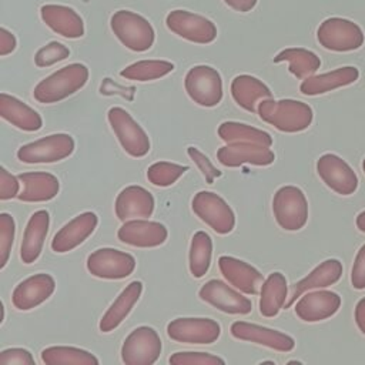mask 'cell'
Instances as JSON below:
<instances>
[{"label": "cell", "instance_id": "6da1fadb", "mask_svg": "<svg viewBox=\"0 0 365 365\" xmlns=\"http://www.w3.org/2000/svg\"><path fill=\"white\" fill-rule=\"evenodd\" d=\"M258 115L262 121L282 133H299L307 130L312 120L314 111L304 101L282 98H267L258 104Z\"/></svg>", "mask_w": 365, "mask_h": 365}, {"label": "cell", "instance_id": "7a4b0ae2", "mask_svg": "<svg viewBox=\"0 0 365 365\" xmlns=\"http://www.w3.org/2000/svg\"><path fill=\"white\" fill-rule=\"evenodd\" d=\"M88 68L83 63H71L43 78L33 90V97L41 104L58 103L81 90L88 81Z\"/></svg>", "mask_w": 365, "mask_h": 365}, {"label": "cell", "instance_id": "3957f363", "mask_svg": "<svg viewBox=\"0 0 365 365\" xmlns=\"http://www.w3.org/2000/svg\"><path fill=\"white\" fill-rule=\"evenodd\" d=\"M110 26L115 37L128 50L141 53L151 48L155 33L151 23L131 10H118L110 19Z\"/></svg>", "mask_w": 365, "mask_h": 365}, {"label": "cell", "instance_id": "277c9868", "mask_svg": "<svg viewBox=\"0 0 365 365\" xmlns=\"http://www.w3.org/2000/svg\"><path fill=\"white\" fill-rule=\"evenodd\" d=\"M272 212L277 224L285 231H298L308 221V201L297 185L279 187L272 197Z\"/></svg>", "mask_w": 365, "mask_h": 365}, {"label": "cell", "instance_id": "5b68a950", "mask_svg": "<svg viewBox=\"0 0 365 365\" xmlns=\"http://www.w3.org/2000/svg\"><path fill=\"white\" fill-rule=\"evenodd\" d=\"M74 138L67 133H56L21 145L17 158L26 164H51L70 157L74 151Z\"/></svg>", "mask_w": 365, "mask_h": 365}, {"label": "cell", "instance_id": "8992f818", "mask_svg": "<svg viewBox=\"0 0 365 365\" xmlns=\"http://www.w3.org/2000/svg\"><path fill=\"white\" fill-rule=\"evenodd\" d=\"M317 38L324 48L338 53L358 50L365 41L362 29L342 17L325 19L317 30Z\"/></svg>", "mask_w": 365, "mask_h": 365}, {"label": "cell", "instance_id": "52a82bcc", "mask_svg": "<svg viewBox=\"0 0 365 365\" xmlns=\"http://www.w3.org/2000/svg\"><path fill=\"white\" fill-rule=\"evenodd\" d=\"M107 120L120 145L128 155L140 158L148 154L151 147L150 138L127 110L111 107L107 113Z\"/></svg>", "mask_w": 365, "mask_h": 365}, {"label": "cell", "instance_id": "ba28073f", "mask_svg": "<svg viewBox=\"0 0 365 365\" xmlns=\"http://www.w3.org/2000/svg\"><path fill=\"white\" fill-rule=\"evenodd\" d=\"M184 88L188 97L201 107H215L222 100V78L211 66L191 67L185 74Z\"/></svg>", "mask_w": 365, "mask_h": 365}, {"label": "cell", "instance_id": "9c48e42d", "mask_svg": "<svg viewBox=\"0 0 365 365\" xmlns=\"http://www.w3.org/2000/svg\"><path fill=\"white\" fill-rule=\"evenodd\" d=\"M194 214L220 235L230 234L235 227V214L228 202L212 191H198L191 201Z\"/></svg>", "mask_w": 365, "mask_h": 365}, {"label": "cell", "instance_id": "30bf717a", "mask_svg": "<svg viewBox=\"0 0 365 365\" xmlns=\"http://www.w3.org/2000/svg\"><path fill=\"white\" fill-rule=\"evenodd\" d=\"M163 349L158 332L148 325L133 329L121 345V361L125 365H151L157 362Z\"/></svg>", "mask_w": 365, "mask_h": 365}, {"label": "cell", "instance_id": "8fae6325", "mask_svg": "<svg viewBox=\"0 0 365 365\" xmlns=\"http://www.w3.org/2000/svg\"><path fill=\"white\" fill-rule=\"evenodd\" d=\"M87 271L101 279H123L135 269V258L117 248H98L93 251L86 261Z\"/></svg>", "mask_w": 365, "mask_h": 365}, {"label": "cell", "instance_id": "7c38bea8", "mask_svg": "<svg viewBox=\"0 0 365 365\" xmlns=\"http://www.w3.org/2000/svg\"><path fill=\"white\" fill-rule=\"evenodd\" d=\"M167 335L175 342L208 345L221 335V325L212 318L185 317L167 324Z\"/></svg>", "mask_w": 365, "mask_h": 365}, {"label": "cell", "instance_id": "4fadbf2b", "mask_svg": "<svg viewBox=\"0 0 365 365\" xmlns=\"http://www.w3.org/2000/svg\"><path fill=\"white\" fill-rule=\"evenodd\" d=\"M165 24L178 37L191 43L208 44L217 38L215 24L200 14L188 10H173L165 17Z\"/></svg>", "mask_w": 365, "mask_h": 365}, {"label": "cell", "instance_id": "5bb4252c", "mask_svg": "<svg viewBox=\"0 0 365 365\" xmlns=\"http://www.w3.org/2000/svg\"><path fill=\"white\" fill-rule=\"evenodd\" d=\"M240 292L221 279H210L200 288L198 297L221 312L247 315L252 311V302Z\"/></svg>", "mask_w": 365, "mask_h": 365}, {"label": "cell", "instance_id": "9a60e30c", "mask_svg": "<svg viewBox=\"0 0 365 365\" xmlns=\"http://www.w3.org/2000/svg\"><path fill=\"white\" fill-rule=\"evenodd\" d=\"M317 173L324 184L339 195H351L358 188L355 171L336 154H322L317 161Z\"/></svg>", "mask_w": 365, "mask_h": 365}, {"label": "cell", "instance_id": "2e32d148", "mask_svg": "<svg viewBox=\"0 0 365 365\" xmlns=\"http://www.w3.org/2000/svg\"><path fill=\"white\" fill-rule=\"evenodd\" d=\"M117 237L123 244L137 248H154L167 241V227L158 221L137 218L124 221L117 231Z\"/></svg>", "mask_w": 365, "mask_h": 365}, {"label": "cell", "instance_id": "e0dca14e", "mask_svg": "<svg viewBox=\"0 0 365 365\" xmlns=\"http://www.w3.org/2000/svg\"><path fill=\"white\" fill-rule=\"evenodd\" d=\"M217 160L224 167H240L251 164L257 167L271 165L275 161V154L269 147L255 143H227L217 151Z\"/></svg>", "mask_w": 365, "mask_h": 365}, {"label": "cell", "instance_id": "ac0fdd59", "mask_svg": "<svg viewBox=\"0 0 365 365\" xmlns=\"http://www.w3.org/2000/svg\"><path fill=\"white\" fill-rule=\"evenodd\" d=\"M56 289V279L46 272L30 275L20 281L11 294V302L19 311H30L47 301Z\"/></svg>", "mask_w": 365, "mask_h": 365}, {"label": "cell", "instance_id": "d6986e66", "mask_svg": "<svg viewBox=\"0 0 365 365\" xmlns=\"http://www.w3.org/2000/svg\"><path fill=\"white\" fill-rule=\"evenodd\" d=\"M97 224L98 215L93 211H86L76 215L54 234L51 240V250L57 254L73 251L94 232Z\"/></svg>", "mask_w": 365, "mask_h": 365}, {"label": "cell", "instance_id": "ffe728a7", "mask_svg": "<svg viewBox=\"0 0 365 365\" xmlns=\"http://www.w3.org/2000/svg\"><path fill=\"white\" fill-rule=\"evenodd\" d=\"M230 332L237 339L254 342L279 352H289L295 346L294 338L289 336L288 334L245 321L232 322Z\"/></svg>", "mask_w": 365, "mask_h": 365}, {"label": "cell", "instance_id": "44dd1931", "mask_svg": "<svg viewBox=\"0 0 365 365\" xmlns=\"http://www.w3.org/2000/svg\"><path fill=\"white\" fill-rule=\"evenodd\" d=\"M218 268L228 284L247 295L259 294L265 281L255 267L231 255H221L218 258Z\"/></svg>", "mask_w": 365, "mask_h": 365}, {"label": "cell", "instance_id": "7402d4cb", "mask_svg": "<svg viewBox=\"0 0 365 365\" xmlns=\"http://www.w3.org/2000/svg\"><path fill=\"white\" fill-rule=\"evenodd\" d=\"M341 297L328 289L305 292L295 304V314L304 322L324 321L338 312Z\"/></svg>", "mask_w": 365, "mask_h": 365}, {"label": "cell", "instance_id": "603a6c76", "mask_svg": "<svg viewBox=\"0 0 365 365\" xmlns=\"http://www.w3.org/2000/svg\"><path fill=\"white\" fill-rule=\"evenodd\" d=\"M154 197L141 185H128L123 188L115 198L114 211L120 221L148 218L154 212Z\"/></svg>", "mask_w": 365, "mask_h": 365}, {"label": "cell", "instance_id": "cb8c5ba5", "mask_svg": "<svg viewBox=\"0 0 365 365\" xmlns=\"http://www.w3.org/2000/svg\"><path fill=\"white\" fill-rule=\"evenodd\" d=\"M40 16L47 27L66 38H80L84 36L83 19L68 6L44 4L40 9Z\"/></svg>", "mask_w": 365, "mask_h": 365}, {"label": "cell", "instance_id": "d4e9b609", "mask_svg": "<svg viewBox=\"0 0 365 365\" xmlns=\"http://www.w3.org/2000/svg\"><path fill=\"white\" fill-rule=\"evenodd\" d=\"M342 271H344V268H342V264L339 259L329 258V259L322 261L307 277H304L301 281H298L294 285L291 295L284 307L289 308L297 301V298H299L302 294H305L311 289H321V288H327V287L335 284L341 278Z\"/></svg>", "mask_w": 365, "mask_h": 365}, {"label": "cell", "instance_id": "484cf974", "mask_svg": "<svg viewBox=\"0 0 365 365\" xmlns=\"http://www.w3.org/2000/svg\"><path fill=\"white\" fill-rule=\"evenodd\" d=\"M21 191L17 198L23 202H44L53 200L60 191V181L56 175L44 171H30L17 175Z\"/></svg>", "mask_w": 365, "mask_h": 365}, {"label": "cell", "instance_id": "4316f807", "mask_svg": "<svg viewBox=\"0 0 365 365\" xmlns=\"http://www.w3.org/2000/svg\"><path fill=\"white\" fill-rule=\"evenodd\" d=\"M48 227L50 214L47 210H38L29 218L20 245V258L24 264H33L40 257Z\"/></svg>", "mask_w": 365, "mask_h": 365}, {"label": "cell", "instance_id": "83f0119b", "mask_svg": "<svg viewBox=\"0 0 365 365\" xmlns=\"http://www.w3.org/2000/svg\"><path fill=\"white\" fill-rule=\"evenodd\" d=\"M143 294V282L131 281L125 288L118 294L113 304L107 308L104 315L98 322V329L104 334L114 331L131 312L134 305L138 302Z\"/></svg>", "mask_w": 365, "mask_h": 365}, {"label": "cell", "instance_id": "f1b7e54d", "mask_svg": "<svg viewBox=\"0 0 365 365\" xmlns=\"http://www.w3.org/2000/svg\"><path fill=\"white\" fill-rule=\"evenodd\" d=\"M0 115L3 120L23 131L33 133L43 127V118L34 108L7 93L0 94Z\"/></svg>", "mask_w": 365, "mask_h": 365}, {"label": "cell", "instance_id": "f546056e", "mask_svg": "<svg viewBox=\"0 0 365 365\" xmlns=\"http://www.w3.org/2000/svg\"><path fill=\"white\" fill-rule=\"evenodd\" d=\"M358 77H359V70L356 67L345 66L324 74L309 76L304 78V81L299 86V91L305 96H318L339 87L349 86L355 83Z\"/></svg>", "mask_w": 365, "mask_h": 365}, {"label": "cell", "instance_id": "4dcf8cb0", "mask_svg": "<svg viewBox=\"0 0 365 365\" xmlns=\"http://www.w3.org/2000/svg\"><path fill=\"white\" fill-rule=\"evenodd\" d=\"M231 96L234 101L250 113L258 111L262 100L272 98V93L267 84L250 74H240L231 81Z\"/></svg>", "mask_w": 365, "mask_h": 365}, {"label": "cell", "instance_id": "1f68e13d", "mask_svg": "<svg viewBox=\"0 0 365 365\" xmlns=\"http://www.w3.org/2000/svg\"><path fill=\"white\" fill-rule=\"evenodd\" d=\"M288 298V285L287 278L282 272H271L259 291V312L261 315L271 318L278 315L279 309L285 305Z\"/></svg>", "mask_w": 365, "mask_h": 365}, {"label": "cell", "instance_id": "d6a6232c", "mask_svg": "<svg viewBox=\"0 0 365 365\" xmlns=\"http://www.w3.org/2000/svg\"><path fill=\"white\" fill-rule=\"evenodd\" d=\"M281 61H288V71L297 78L302 80L309 76H314L317 70L321 67L319 57L314 51L302 47H289L281 50L274 57V63Z\"/></svg>", "mask_w": 365, "mask_h": 365}, {"label": "cell", "instance_id": "836d02e7", "mask_svg": "<svg viewBox=\"0 0 365 365\" xmlns=\"http://www.w3.org/2000/svg\"><path fill=\"white\" fill-rule=\"evenodd\" d=\"M41 362L46 365H98V358L77 346H66V345H54L47 346L40 354Z\"/></svg>", "mask_w": 365, "mask_h": 365}, {"label": "cell", "instance_id": "e575fe53", "mask_svg": "<svg viewBox=\"0 0 365 365\" xmlns=\"http://www.w3.org/2000/svg\"><path fill=\"white\" fill-rule=\"evenodd\" d=\"M218 137L225 143H255L265 147L272 145V137L269 133L262 131L259 128L251 127L238 121H224L218 125Z\"/></svg>", "mask_w": 365, "mask_h": 365}, {"label": "cell", "instance_id": "d590c367", "mask_svg": "<svg viewBox=\"0 0 365 365\" xmlns=\"http://www.w3.org/2000/svg\"><path fill=\"white\" fill-rule=\"evenodd\" d=\"M212 240L205 231H197L190 242L188 268L194 278H202L211 265Z\"/></svg>", "mask_w": 365, "mask_h": 365}, {"label": "cell", "instance_id": "8d00e7d4", "mask_svg": "<svg viewBox=\"0 0 365 365\" xmlns=\"http://www.w3.org/2000/svg\"><path fill=\"white\" fill-rule=\"evenodd\" d=\"M174 70V64L167 60H140L120 71V76L125 80L134 81H151L170 74Z\"/></svg>", "mask_w": 365, "mask_h": 365}, {"label": "cell", "instance_id": "74e56055", "mask_svg": "<svg viewBox=\"0 0 365 365\" xmlns=\"http://www.w3.org/2000/svg\"><path fill=\"white\" fill-rule=\"evenodd\" d=\"M188 171L187 165L170 161H157L147 168V180L155 187H170Z\"/></svg>", "mask_w": 365, "mask_h": 365}, {"label": "cell", "instance_id": "f35d334b", "mask_svg": "<svg viewBox=\"0 0 365 365\" xmlns=\"http://www.w3.org/2000/svg\"><path fill=\"white\" fill-rule=\"evenodd\" d=\"M16 234V221L11 214H0V268H4L11 252Z\"/></svg>", "mask_w": 365, "mask_h": 365}, {"label": "cell", "instance_id": "ab89813d", "mask_svg": "<svg viewBox=\"0 0 365 365\" xmlns=\"http://www.w3.org/2000/svg\"><path fill=\"white\" fill-rule=\"evenodd\" d=\"M70 56V48L60 41H50L40 47L34 56V64L40 68L50 67Z\"/></svg>", "mask_w": 365, "mask_h": 365}, {"label": "cell", "instance_id": "60d3db41", "mask_svg": "<svg viewBox=\"0 0 365 365\" xmlns=\"http://www.w3.org/2000/svg\"><path fill=\"white\" fill-rule=\"evenodd\" d=\"M173 365H224L225 361L214 354L210 352H194V351H184L175 352L168 359Z\"/></svg>", "mask_w": 365, "mask_h": 365}, {"label": "cell", "instance_id": "b9f144b4", "mask_svg": "<svg viewBox=\"0 0 365 365\" xmlns=\"http://www.w3.org/2000/svg\"><path fill=\"white\" fill-rule=\"evenodd\" d=\"M187 154H188V157L197 164L198 170L201 171V174L204 175V178H205V181H207L208 184H212L215 178L221 177L222 173H221L220 170H217V168L214 167V164L211 163V160H210L202 151H200L197 147L190 145V147L187 148Z\"/></svg>", "mask_w": 365, "mask_h": 365}, {"label": "cell", "instance_id": "7bdbcfd3", "mask_svg": "<svg viewBox=\"0 0 365 365\" xmlns=\"http://www.w3.org/2000/svg\"><path fill=\"white\" fill-rule=\"evenodd\" d=\"M34 356L26 348H7L0 352V365H34Z\"/></svg>", "mask_w": 365, "mask_h": 365}, {"label": "cell", "instance_id": "ee69618b", "mask_svg": "<svg viewBox=\"0 0 365 365\" xmlns=\"http://www.w3.org/2000/svg\"><path fill=\"white\" fill-rule=\"evenodd\" d=\"M20 180L19 177L9 173L4 167L0 168V200L7 201L16 198L20 194Z\"/></svg>", "mask_w": 365, "mask_h": 365}, {"label": "cell", "instance_id": "f6af8a7d", "mask_svg": "<svg viewBox=\"0 0 365 365\" xmlns=\"http://www.w3.org/2000/svg\"><path fill=\"white\" fill-rule=\"evenodd\" d=\"M351 284L355 289L365 288V244L356 252L354 265L351 269Z\"/></svg>", "mask_w": 365, "mask_h": 365}, {"label": "cell", "instance_id": "bcb514c9", "mask_svg": "<svg viewBox=\"0 0 365 365\" xmlns=\"http://www.w3.org/2000/svg\"><path fill=\"white\" fill-rule=\"evenodd\" d=\"M17 46V40L16 36L9 31L6 27L0 29V56L6 57L7 54L13 53L16 50Z\"/></svg>", "mask_w": 365, "mask_h": 365}, {"label": "cell", "instance_id": "7dc6e473", "mask_svg": "<svg viewBox=\"0 0 365 365\" xmlns=\"http://www.w3.org/2000/svg\"><path fill=\"white\" fill-rule=\"evenodd\" d=\"M258 0H224V3L234 9L235 11H241V13H247L250 10H252L255 7Z\"/></svg>", "mask_w": 365, "mask_h": 365}, {"label": "cell", "instance_id": "c3c4849f", "mask_svg": "<svg viewBox=\"0 0 365 365\" xmlns=\"http://www.w3.org/2000/svg\"><path fill=\"white\" fill-rule=\"evenodd\" d=\"M355 322L359 331L365 335V297L361 298L355 307Z\"/></svg>", "mask_w": 365, "mask_h": 365}, {"label": "cell", "instance_id": "681fc988", "mask_svg": "<svg viewBox=\"0 0 365 365\" xmlns=\"http://www.w3.org/2000/svg\"><path fill=\"white\" fill-rule=\"evenodd\" d=\"M356 227H358V230L359 231H362V232H365V210L362 211V212H359L358 214V217H356Z\"/></svg>", "mask_w": 365, "mask_h": 365}, {"label": "cell", "instance_id": "f907efd6", "mask_svg": "<svg viewBox=\"0 0 365 365\" xmlns=\"http://www.w3.org/2000/svg\"><path fill=\"white\" fill-rule=\"evenodd\" d=\"M362 170H364V173H365V158L362 160Z\"/></svg>", "mask_w": 365, "mask_h": 365}]
</instances>
